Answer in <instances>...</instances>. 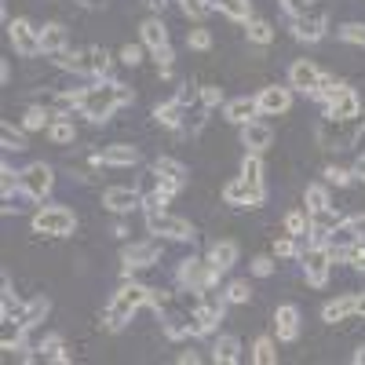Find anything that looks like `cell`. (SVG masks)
Instances as JSON below:
<instances>
[{"instance_id": "obj_28", "label": "cell", "mask_w": 365, "mask_h": 365, "mask_svg": "<svg viewBox=\"0 0 365 365\" xmlns=\"http://www.w3.org/2000/svg\"><path fill=\"white\" fill-rule=\"evenodd\" d=\"M241 358V340L237 336H220L212 344V361L216 365H234Z\"/></svg>"}, {"instance_id": "obj_2", "label": "cell", "mask_w": 365, "mask_h": 365, "mask_svg": "<svg viewBox=\"0 0 365 365\" xmlns=\"http://www.w3.org/2000/svg\"><path fill=\"white\" fill-rule=\"evenodd\" d=\"M150 296H154V289H146V285H139V282L120 285V289L113 292V299H110L106 314H103V325H106L110 332H120V329L132 322L135 311L150 307Z\"/></svg>"}, {"instance_id": "obj_6", "label": "cell", "mask_w": 365, "mask_h": 365, "mask_svg": "<svg viewBox=\"0 0 365 365\" xmlns=\"http://www.w3.org/2000/svg\"><path fill=\"white\" fill-rule=\"evenodd\" d=\"M120 259H125V278H132V270L154 267V263L161 259V237L132 241V245H125V252H120Z\"/></svg>"}, {"instance_id": "obj_19", "label": "cell", "mask_w": 365, "mask_h": 365, "mask_svg": "<svg viewBox=\"0 0 365 365\" xmlns=\"http://www.w3.org/2000/svg\"><path fill=\"white\" fill-rule=\"evenodd\" d=\"M270 143H274L270 125H263V120H249V125H241V146H245L249 154H263Z\"/></svg>"}, {"instance_id": "obj_9", "label": "cell", "mask_w": 365, "mask_h": 365, "mask_svg": "<svg viewBox=\"0 0 365 365\" xmlns=\"http://www.w3.org/2000/svg\"><path fill=\"white\" fill-rule=\"evenodd\" d=\"M263 197H267V190L259 187V182H249L245 175L230 179L227 187H223V201L234 205V208H259Z\"/></svg>"}, {"instance_id": "obj_45", "label": "cell", "mask_w": 365, "mask_h": 365, "mask_svg": "<svg viewBox=\"0 0 365 365\" xmlns=\"http://www.w3.org/2000/svg\"><path fill=\"white\" fill-rule=\"evenodd\" d=\"M223 296H227V303H249V299H252V285L237 278V282H230V285H227V292H223Z\"/></svg>"}, {"instance_id": "obj_39", "label": "cell", "mask_w": 365, "mask_h": 365, "mask_svg": "<svg viewBox=\"0 0 365 365\" xmlns=\"http://www.w3.org/2000/svg\"><path fill=\"white\" fill-rule=\"evenodd\" d=\"M303 201H307V212L314 216V212L329 208V187H322V182H314V187H307V194H303Z\"/></svg>"}, {"instance_id": "obj_54", "label": "cell", "mask_w": 365, "mask_h": 365, "mask_svg": "<svg viewBox=\"0 0 365 365\" xmlns=\"http://www.w3.org/2000/svg\"><path fill=\"white\" fill-rule=\"evenodd\" d=\"M285 4V11L296 19V15H307V8H311V0H282Z\"/></svg>"}, {"instance_id": "obj_42", "label": "cell", "mask_w": 365, "mask_h": 365, "mask_svg": "<svg viewBox=\"0 0 365 365\" xmlns=\"http://www.w3.org/2000/svg\"><path fill=\"white\" fill-rule=\"evenodd\" d=\"M336 34H340V41H347L354 48H365V22H344Z\"/></svg>"}, {"instance_id": "obj_31", "label": "cell", "mask_w": 365, "mask_h": 365, "mask_svg": "<svg viewBox=\"0 0 365 365\" xmlns=\"http://www.w3.org/2000/svg\"><path fill=\"white\" fill-rule=\"evenodd\" d=\"M51 110L48 106H29L26 113H22V128L26 132H44V128H51Z\"/></svg>"}, {"instance_id": "obj_14", "label": "cell", "mask_w": 365, "mask_h": 365, "mask_svg": "<svg viewBox=\"0 0 365 365\" xmlns=\"http://www.w3.org/2000/svg\"><path fill=\"white\" fill-rule=\"evenodd\" d=\"M322 84V70L311 63V58H296L289 66V88L292 91H303V96H314Z\"/></svg>"}, {"instance_id": "obj_36", "label": "cell", "mask_w": 365, "mask_h": 365, "mask_svg": "<svg viewBox=\"0 0 365 365\" xmlns=\"http://www.w3.org/2000/svg\"><path fill=\"white\" fill-rule=\"evenodd\" d=\"M88 55H91V77H110V70H113V58H110V51L106 48H88Z\"/></svg>"}, {"instance_id": "obj_47", "label": "cell", "mask_w": 365, "mask_h": 365, "mask_svg": "<svg viewBox=\"0 0 365 365\" xmlns=\"http://www.w3.org/2000/svg\"><path fill=\"white\" fill-rule=\"evenodd\" d=\"M0 143H4V150H26V135L11 125H0Z\"/></svg>"}, {"instance_id": "obj_30", "label": "cell", "mask_w": 365, "mask_h": 365, "mask_svg": "<svg viewBox=\"0 0 365 365\" xmlns=\"http://www.w3.org/2000/svg\"><path fill=\"white\" fill-rule=\"evenodd\" d=\"M216 11H223L227 19H234V22H249L252 19V4L249 0H208Z\"/></svg>"}, {"instance_id": "obj_16", "label": "cell", "mask_w": 365, "mask_h": 365, "mask_svg": "<svg viewBox=\"0 0 365 365\" xmlns=\"http://www.w3.org/2000/svg\"><path fill=\"white\" fill-rule=\"evenodd\" d=\"M325 117H329V120H354V117H361L358 91H354V88H344L336 99H329V103H325Z\"/></svg>"}, {"instance_id": "obj_60", "label": "cell", "mask_w": 365, "mask_h": 365, "mask_svg": "<svg viewBox=\"0 0 365 365\" xmlns=\"http://www.w3.org/2000/svg\"><path fill=\"white\" fill-rule=\"evenodd\" d=\"M143 4H146V8H154V11H161V8L168 4V0H143Z\"/></svg>"}, {"instance_id": "obj_20", "label": "cell", "mask_w": 365, "mask_h": 365, "mask_svg": "<svg viewBox=\"0 0 365 365\" xmlns=\"http://www.w3.org/2000/svg\"><path fill=\"white\" fill-rule=\"evenodd\" d=\"M103 205H106L110 212H132V208L143 205V194H139L135 187H110V190L103 194Z\"/></svg>"}, {"instance_id": "obj_26", "label": "cell", "mask_w": 365, "mask_h": 365, "mask_svg": "<svg viewBox=\"0 0 365 365\" xmlns=\"http://www.w3.org/2000/svg\"><path fill=\"white\" fill-rule=\"evenodd\" d=\"M55 66L58 70H70V73H84V77H91V55L88 51H58L55 55Z\"/></svg>"}, {"instance_id": "obj_50", "label": "cell", "mask_w": 365, "mask_h": 365, "mask_svg": "<svg viewBox=\"0 0 365 365\" xmlns=\"http://www.w3.org/2000/svg\"><path fill=\"white\" fill-rule=\"evenodd\" d=\"M179 8L187 11L190 19H205V15L212 11V4H208V0H179Z\"/></svg>"}, {"instance_id": "obj_55", "label": "cell", "mask_w": 365, "mask_h": 365, "mask_svg": "<svg viewBox=\"0 0 365 365\" xmlns=\"http://www.w3.org/2000/svg\"><path fill=\"white\" fill-rule=\"evenodd\" d=\"M347 227L354 230V237H358V234H365V216H351V220H347Z\"/></svg>"}, {"instance_id": "obj_29", "label": "cell", "mask_w": 365, "mask_h": 365, "mask_svg": "<svg viewBox=\"0 0 365 365\" xmlns=\"http://www.w3.org/2000/svg\"><path fill=\"white\" fill-rule=\"evenodd\" d=\"M351 314H354V296H336V299H329L325 307H322V318L329 325H336V322H344Z\"/></svg>"}, {"instance_id": "obj_34", "label": "cell", "mask_w": 365, "mask_h": 365, "mask_svg": "<svg viewBox=\"0 0 365 365\" xmlns=\"http://www.w3.org/2000/svg\"><path fill=\"white\" fill-rule=\"evenodd\" d=\"M307 230H311V212H307V208H292L289 216H285V234L303 237Z\"/></svg>"}, {"instance_id": "obj_57", "label": "cell", "mask_w": 365, "mask_h": 365, "mask_svg": "<svg viewBox=\"0 0 365 365\" xmlns=\"http://www.w3.org/2000/svg\"><path fill=\"white\" fill-rule=\"evenodd\" d=\"M354 314L365 318V292H354Z\"/></svg>"}, {"instance_id": "obj_40", "label": "cell", "mask_w": 365, "mask_h": 365, "mask_svg": "<svg viewBox=\"0 0 365 365\" xmlns=\"http://www.w3.org/2000/svg\"><path fill=\"white\" fill-rule=\"evenodd\" d=\"M344 88H347L344 81H336V77H329V73H322V84H318V91H314V99L329 103V99H336V96H340Z\"/></svg>"}, {"instance_id": "obj_48", "label": "cell", "mask_w": 365, "mask_h": 365, "mask_svg": "<svg viewBox=\"0 0 365 365\" xmlns=\"http://www.w3.org/2000/svg\"><path fill=\"white\" fill-rule=\"evenodd\" d=\"M351 179H354V172H347V168H340V165H329V168H325V182H329V187H347Z\"/></svg>"}, {"instance_id": "obj_37", "label": "cell", "mask_w": 365, "mask_h": 365, "mask_svg": "<svg viewBox=\"0 0 365 365\" xmlns=\"http://www.w3.org/2000/svg\"><path fill=\"white\" fill-rule=\"evenodd\" d=\"M252 361H259V365H278V351H274V340L270 336H259L256 344H252V354H249Z\"/></svg>"}, {"instance_id": "obj_44", "label": "cell", "mask_w": 365, "mask_h": 365, "mask_svg": "<svg viewBox=\"0 0 365 365\" xmlns=\"http://www.w3.org/2000/svg\"><path fill=\"white\" fill-rule=\"evenodd\" d=\"M165 336L168 340H182V336H190V318H165Z\"/></svg>"}, {"instance_id": "obj_21", "label": "cell", "mask_w": 365, "mask_h": 365, "mask_svg": "<svg viewBox=\"0 0 365 365\" xmlns=\"http://www.w3.org/2000/svg\"><path fill=\"white\" fill-rule=\"evenodd\" d=\"M187 117H190L187 113V103H179V99H168V103L154 106V120H158V125H165V128H172V132H179Z\"/></svg>"}, {"instance_id": "obj_15", "label": "cell", "mask_w": 365, "mask_h": 365, "mask_svg": "<svg viewBox=\"0 0 365 365\" xmlns=\"http://www.w3.org/2000/svg\"><path fill=\"white\" fill-rule=\"evenodd\" d=\"M96 165H106V168H132L139 165V150L132 143H113V146H103L99 154H91Z\"/></svg>"}, {"instance_id": "obj_25", "label": "cell", "mask_w": 365, "mask_h": 365, "mask_svg": "<svg viewBox=\"0 0 365 365\" xmlns=\"http://www.w3.org/2000/svg\"><path fill=\"white\" fill-rule=\"evenodd\" d=\"M139 44H146L150 51L165 48V44H168V29H165V22H161V19H146V22L139 26Z\"/></svg>"}, {"instance_id": "obj_41", "label": "cell", "mask_w": 365, "mask_h": 365, "mask_svg": "<svg viewBox=\"0 0 365 365\" xmlns=\"http://www.w3.org/2000/svg\"><path fill=\"white\" fill-rule=\"evenodd\" d=\"M0 190H4V197L22 190V172H15L11 165H0Z\"/></svg>"}, {"instance_id": "obj_8", "label": "cell", "mask_w": 365, "mask_h": 365, "mask_svg": "<svg viewBox=\"0 0 365 365\" xmlns=\"http://www.w3.org/2000/svg\"><path fill=\"white\" fill-rule=\"evenodd\" d=\"M8 37L15 44V51L22 58H34V55H44L41 51V29L29 22V19H8Z\"/></svg>"}, {"instance_id": "obj_5", "label": "cell", "mask_w": 365, "mask_h": 365, "mask_svg": "<svg viewBox=\"0 0 365 365\" xmlns=\"http://www.w3.org/2000/svg\"><path fill=\"white\" fill-rule=\"evenodd\" d=\"M34 230L48 234V237H70L77 230V216L66 205H48V208H41L34 216Z\"/></svg>"}, {"instance_id": "obj_12", "label": "cell", "mask_w": 365, "mask_h": 365, "mask_svg": "<svg viewBox=\"0 0 365 365\" xmlns=\"http://www.w3.org/2000/svg\"><path fill=\"white\" fill-rule=\"evenodd\" d=\"M256 106L263 117H278L292 106V88L289 84H267L259 88V96H256Z\"/></svg>"}, {"instance_id": "obj_11", "label": "cell", "mask_w": 365, "mask_h": 365, "mask_svg": "<svg viewBox=\"0 0 365 365\" xmlns=\"http://www.w3.org/2000/svg\"><path fill=\"white\" fill-rule=\"evenodd\" d=\"M154 172H158V179H161V194L172 201L182 187H187V165H179L175 158H158V165H154Z\"/></svg>"}, {"instance_id": "obj_43", "label": "cell", "mask_w": 365, "mask_h": 365, "mask_svg": "<svg viewBox=\"0 0 365 365\" xmlns=\"http://www.w3.org/2000/svg\"><path fill=\"white\" fill-rule=\"evenodd\" d=\"M241 175L263 187V161H259V154H245V161H241Z\"/></svg>"}, {"instance_id": "obj_32", "label": "cell", "mask_w": 365, "mask_h": 365, "mask_svg": "<svg viewBox=\"0 0 365 365\" xmlns=\"http://www.w3.org/2000/svg\"><path fill=\"white\" fill-rule=\"evenodd\" d=\"M41 358H48V361H58V365H66L73 354L63 347V336H55V332H51V336H44V340H41Z\"/></svg>"}, {"instance_id": "obj_58", "label": "cell", "mask_w": 365, "mask_h": 365, "mask_svg": "<svg viewBox=\"0 0 365 365\" xmlns=\"http://www.w3.org/2000/svg\"><path fill=\"white\" fill-rule=\"evenodd\" d=\"M351 172H354V175H358V179H361V182H365V154H361V158H358V165H354V168H351Z\"/></svg>"}, {"instance_id": "obj_1", "label": "cell", "mask_w": 365, "mask_h": 365, "mask_svg": "<svg viewBox=\"0 0 365 365\" xmlns=\"http://www.w3.org/2000/svg\"><path fill=\"white\" fill-rule=\"evenodd\" d=\"M135 96L132 88L117 84V81H103V84H91L81 91V117H88L91 125H106V120L113 117V110L128 106Z\"/></svg>"}, {"instance_id": "obj_27", "label": "cell", "mask_w": 365, "mask_h": 365, "mask_svg": "<svg viewBox=\"0 0 365 365\" xmlns=\"http://www.w3.org/2000/svg\"><path fill=\"white\" fill-rule=\"evenodd\" d=\"M48 311H51V299H48V296H34V299L22 307V318H19V322H22L26 329H37V325L48 318Z\"/></svg>"}, {"instance_id": "obj_3", "label": "cell", "mask_w": 365, "mask_h": 365, "mask_svg": "<svg viewBox=\"0 0 365 365\" xmlns=\"http://www.w3.org/2000/svg\"><path fill=\"white\" fill-rule=\"evenodd\" d=\"M179 285L187 289V292H212V289L220 285V270L212 267L208 259L190 256V259L179 263Z\"/></svg>"}, {"instance_id": "obj_46", "label": "cell", "mask_w": 365, "mask_h": 365, "mask_svg": "<svg viewBox=\"0 0 365 365\" xmlns=\"http://www.w3.org/2000/svg\"><path fill=\"white\" fill-rule=\"evenodd\" d=\"M274 256H278V259H292V256H299L296 237H292V234H285V237H278V241H274Z\"/></svg>"}, {"instance_id": "obj_10", "label": "cell", "mask_w": 365, "mask_h": 365, "mask_svg": "<svg viewBox=\"0 0 365 365\" xmlns=\"http://www.w3.org/2000/svg\"><path fill=\"white\" fill-rule=\"evenodd\" d=\"M299 259H303V274H307V282L314 289H322L329 282V270H332V252L325 245H307V249H299Z\"/></svg>"}, {"instance_id": "obj_13", "label": "cell", "mask_w": 365, "mask_h": 365, "mask_svg": "<svg viewBox=\"0 0 365 365\" xmlns=\"http://www.w3.org/2000/svg\"><path fill=\"white\" fill-rule=\"evenodd\" d=\"M223 303H227V296L220 303H197L190 314V336H212L216 332V325L223 322Z\"/></svg>"}, {"instance_id": "obj_4", "label": "cell", "mask_w": 365, "mask_h": 365, "mask_svg": "<svg viewBox=\"0 0 365 365\" xmlns=\"http://www.w3.org/2000/svg\"><path fill=\"white\" fill-rule=\"evenodd\" d=\"M146 230L158 234V237H168V241H190L194 237L190 220L172 216V212H165V208H146Z\"/></svg>"}, {"instance_id": "obj_62", "label": "cell", "mask_w": 365, "mask_h": 365, "mask_svg": "<svg viewBox=\"0 0 365 365\" xmlns=\"http://www.w3.org/2000/svg\"><path fill=\"white\" fill-rule=\"evenodd\" d=\"M81 4H84V8H99V4H103V0H81Z\"/></svg>"}, {"instance_id": "obj_18", "label": "cell", "mask_w": 365, "mask_h": 365, "mask_svg": "<svg viewBox=\"0 0 365 365\" xmlns=\"http://www.w3.org/2000/svg\"><path fill=\"white\" fill-rule=\"evenodd\" d=\"M274 332H278L282 344H292L299 336V307L296 303H282V307L274 311Z\"/></svg>"}, {"instance_id": "obj_35", "label": "cell", "mask_w": 365, "mask_h": 365, "mask_svg": "<svg viewBox=\"0 0 365 365\" xmlns=\"http://www.w3.org/2000/svg\"><path fill=\"white\" fill-rule=\"evenodd\" d=\"M245 34H249L252 44H270V41H274V26H270L267 19H256V15H252V19L245 22Z\"/></svg>"}, {"instance_id": "obj_17", "label": "cell", "mask_w": 365, "mask_h": 365, "mask_svg": "<svg viewBox=\"0 0 365 365\" xmlns=\"http://www.w3.org/2000/svg\"><path fill=\"white\" fill-rule=\"evenodd\" d=\"M325 29H329V19H325L322 11H314V15H296V19H292V37H296V41L318 44V41L325 37Z\"/></svg>"}, {"instance_id": "obj_33", "label": "cell", "mask_w": 365, "mask_h": 365, "mask_svg": "<svg viewBox=\"0 0 365 365\" xmlns=\"http://www.w3.org/2000/svg\"><path fill=\"white\" fill-rule=\"evenodd\" d=\"M48 139H51L55 146H70V143L77 139V128H73V120H66V117L51 120V128H48Z\"/></svg>"}, {"instance_id": "obj_24", "label": "cell", "mask_w": 365, "mask_h": 365, "mask_svg": "<svg viewBox=\"0 0 365 365\" xmlns=\"http://www.w3.org/2000/svg\"><path fill=\"white\" fill-rule=\"evenodd\" d=\"M237 256H241V249L234 245V241H216V245L208 249V256H205V259H208L212 267H216L220 274H227V270L237 263Z\"/></svg>"}, {"instance_id": "obj_59", "label": "cell", "mask_w": 365, "mask_h": 365, "mask_svg": "<svg viewBox=\"0 0 365 365\" xmlns=\"http://www.w3.org/2000/svg\"><path fill=\"white\" fill-rule=\"evenodd\" d=\"M0 81H4V84L11 81V66H8V58H4V63H0Z\"/></svg>"}, {"instance_id": "obj_53", "label": "cell", "mask_w": 365, "mask_h": 365, "mask_svg": "<svg viewBox=\"0 0 365 365\" xmlns=\"http://www.w3.org/2000/svg\"><path fill=\"white\" fill-rule=\"evenodd\" d=\"M252 274H256V278H270V274H274V259L270 256H256L252 259Z\"/></svg>"}, {"instance_id": "obj_52", "label": "cell", "mask_w": 365, "mask_h": 365, "mask_svg": "<svg viewBox=\"0 0 365 365\" xmlns=\"http://www.w3.org/2000/svg\"><path fill=\"white\" fill-rule=\"evenodd\" d=\"M143 48H146V44H125V48H120V63L139 66V63H143Z\"/></svg>"}, {"instance_id": "obj_61", "label": "cell", "mask_w": 365, "mask_h": 365, "mask_svg": "<svg viewBox=\"0 0 365 365\" xmlns=\"http://www.w3.org/2000/svg\"><path fill=\"white\" fill-rule=\"evenodd\" d=\"M354 365H365V347H358V351H354Z\"/></svg>"}, {"instance_id": "obj_22", "label": "cell", "mask_w": 365, "mask_h": 365, "mask_svg": "<svg viewBox=\"0 0 365 365\" xmlns=\"http://www.w3.org/2000/svg\"><path fill=\"white\" fill-rule=\"evenodd\" d=\"M66 44H70V34H66V26H63V22H48V26H41V51H44V55L66 51Z\"/></svg>"}, {"instance_id": "obj_56", "label": "cell", "mask_w": 365, "mask_h": 365, "mask_svg": "<svg viewBox=\"0 0 365 365\" xmlns=\"http://www.w3.org/2000/svg\"><path fill=\"white\" fill-rule=\"evenodd\" d=\"M197 361H201L197 351H182V354H179V365H197Z\"/></svg>"}, {"instance_id": "obj_51", "label": "cell", "mask_w": 365, "mask_h": 365, "mask_svg": "<svg viewBox=\"0 0 365 365\" xmlns=\"http://www.w3.org/2000/svg\"><path fill=\"white\" fill-rule=\"evenodd\" d=\"M220 103H223V91H220L216 84H205V88H201V106L212 110V106H220Z\"/></svg>"}, {"instance_id": "obj_38", "label": "cell", "mask_w": 365, "mask_h": 365, "mask_svg": "<svg viewBox=\"0 0 365 365\" xmlns=\"http://www.w3.org/2000/svg\"><path fill=\"white\" fill-rule=\"evenodd\" d=\"M344 223V216H340V212H332V205L329 208H322V212H314V216H311V227H318V230H325V234H332V230H336Z\"/></svg>"}, {"instance_id": "obj_49", "label": "cell", "mask_w": 365, "mask_h": 365, "mask_svg": "<svg viewBox=\"0 0 365 365\" xmlns=\"http://www.w3.org/2000/svg\"><path fill=\"white\" fill-rule=\"evenodd\" d=\"M187 44H190L194 51H208V48H212V34H208L205 26H197V29H190V34H187Z\"/></svg>"}, {"instance_id": "obj_7", "label": "cell", "mask_w": 365, "mask_h": 365, "mask_svg": "<svg viewBox=\"0 0 365 365\" xmlns=\"http://www.w3.org/2000/svg\"><path fill=\"white\" fill-rule=\"evenodd\" d=\"M51 187H55V172H51V165L34 161V165H26V168H22V194H26L29 201H44V197L51 194Z\"/></svg>"}, {"instance_id": "obj_23", "label": "cell", "mask_w": 365, "mask_h": 365, "mask_svg": "<svg viewBox=\"0 0 365 365\" xmlns=\"http://www.w3.org/2000/svg\"><path fill=\"white\" fill-rule=\"evenodd\" d=\"M223 117L230 120V125H249V120L259 117V106H256V99L241 96V99H230V103L223 106Z\"/></svg>"}]
</instances>
